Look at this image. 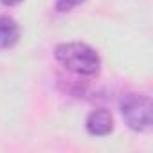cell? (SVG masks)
<instances>
[{"label": "cell", "instance_id": "6da1fadb", "mask_svg": "<svg viewBox=\"0 0 153 153\" xmlns=\"http://www.w3.org/2000/svg\"><path fill=\"white\" fill-rule=\"evenodd\" d=\"M56 59L70 72L79 76H96L101 67L99 54L87 43L68 42L56 47Z\"/></svg>", "mask_w": 153, "mask_h": 153}, {"label": "cell", "instance_id": "7a4b0ae2", "mask_svg": "<svg viewBox=\"0 0 153 153\" xmlns=\"http://www.w3.org/2000/svg\"><path fill=\"white\" fill-rule=\"evenodd\" d=\"M121 114L133 131H149L153 126V105L148 96L126 94L121 99Z\"/></svg>", "mask_w": 153, "mask_h": 153}, {"label": "cell", "instance_id": "3957f363", "mask_svg": "<svg viewBox=\"0 0 153 153\" xmlns=\"http://www.w3.org/2000/svg\"><path fill=\"white\" fill-rule=\"evenodd\" d=\"M87 130L90 135L96 137H105L108 133H112L114 130V119L112 114L108 110H94L88 117H87Z\"/></svg>", "mask_w": 153, "mask_h": 153}, {"label": "cell", "instance_id": "277c9868", "mask_svg": "<svg viewBox=\"0 0 153 153\" xmlns=\"http://www.w3.org/2000/svg\"><path fill=\"white\" fill-rule=\"evenodd\" d=\"M20 38L18 24L9 16H0V49L13 47Z\"/></svg>", "mask_w": 153, "mask_h": 153}, {"label": "cell", "instance_id": "5b68a950", "mask_svg": "<svg viewBox=\"0 0 153 153\" xmlns=\"http://www.w3.org/2000/svg\"><path fill=\"white\" fill-rule=\"evenodd\" d=\"M85 0H56V9L65 13V11H72L76 6H79L83 4Z\"/></svg>", "mask_w": 153, "mask_h": 153}, {"label": "cell", "instance_id": "8992f818", "mask_svg": "<svg viewBox=\"0 0 153 153\" xmlns=\"http://www.w3.org/2000/svg\"><path fill=\"white\" fill-rule=\"evenodd\" d=\"M0 2H2L4 6H9V7H11V6H18L22 0H0Z\"/></svg>", "mask_w": 153, "mask_h": 153}]
</instances>
